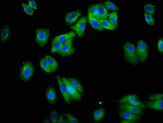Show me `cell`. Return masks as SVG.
I'll use <instances>...</instances> for the list:
<instances>
[{
	"mask_svg": "<svg viewBox=\"0 0 163 123\" xmlns=\"http://www.w3.org/2000/svg\"><path fill=\"white\" fill-rule=\"evenodd\" d=\"M124 57L125 61L130 64L137 65L138 60L134 45L130 42L126 43L123 46Z\"/></svg>",
	"mask_w": 163,
	"mask_h": 123,
	"instance_id": "1",
	"label": "cell"
},
{
	"mask_svg": "<svg viewBox=\"0 0 163 123\" xmlns=\"http://www.w3.org/2000/svg\"><path fill=\"white\" fill-rule=\"evenodd\" d=\"M56 79L58 82L61 94L65 102L67 104L71 103L72 99L69 95L66 85L59 76H56Z\"/></svg>",
	"mask_w": 163,
	"mask_h": 123,
	"instance_id": "8",
	"label": "cell"
},
{
	"mask_svg": "<svg viewBox=\"0 0 163 123\" xmlns=\"http://www.w3.org/2000/svg\"><path fill=\"white\" fill-rule=\"evenodd\" d=\"M88 13H91L96 18L99 20L98 6L97 4H93L90 6L88 9Z\"/></svg>",
	"mask_w": 163,
	"mask_h": 123,
	"instance_id": "23",
	"label": "cell"
},
{
	"mask_svg": "<svg viewBox=\"0 0 163 123\" xmlns=\"http://www.w3.org/2000/svg\"><path fill=\"white\" fill-rule=\"evenodd\" d=\"M145 104L149 108L156 110H163V101H149L145 102Z\"/></svg>",
	"mask_w": 163,
	"mask_h": 123,
	"instance_id": "16",
	"label": "cell"
},
{
	"mask_svg": "<svg viewBox=\"0 0 163 123\" xmlns=\"http://www.w3.org/2000/svg\"><path fill=\"white\" fill-rule=\"evenodd\" d=\"M87 20L86 16H83L75 25L71 27V29L76 32L79 38L83 36L86 27Z\"/></svg>",
	"mask_w": 163,
	"mask_h": 123,
	"instance_id": "6",
	"label": "cell"
},
{
	"mask_svg": "<svg viewBox=\"0 0 163 123\" xmlns=\"http://www.w3.org/2000/svg\"><path fill=\"white\" fill-rule=\"evenodd\" d=\"M138 99L139 97L136 95H129L121 98L119 100L118 102L120 104L128 103L129 102Z\"/></svg>",
	"mask_w": 163,
	"mask_h": 123,
	"instance_id": "20",
	"label": "cell"
},
{
	"mask_svg": "<svg viewBox=\"0 0 163 123\" xmlns=\"http://www.w3.org/2000/svg\"><path fill=\"white\" fill-rule=\"evenodd\" d=\"M148 99L151 101H163V94L161 93L152 94L149 97Z\"/></svg>",
	"mask_w": 163,
	"mask_h": 123,
	"instance_id": "27",
	"label": "cell"
},
{
	"mask_svg": "<svg viewBox=\"0 0 163 123\" xmlns=\"http://www.w3.org/2000/svg\"><path fill=\"white\" fill-rule=\"evenodd\" d=\"M34 68L33 64L27 61L22 66L19 72V76L24 81L29 80L34 74Z\"/></svg>",
	"mask_w": 163,
	"mask_h": 123,
	"instance_id": "3",
	"label": "cell"
},
{
	"mask_svg": "<svg viewBox=\"0 0 163 123\" xmlns=\"http://www.w3.org/2000/svg\"><path fill=\"white\" fill-rule=\"evenodd\" d=\"M120 110L126 111L133 113L141 115L144 113V110L127 103L120 104L118 106Z\"/></svg>",
	"mask_w": 163,
	"mask_h": 123,
	"instance_id": "10",
	"label": "cell"
},
{
	"mask_svg": "<svg viewBox=\"0 0 163 123\" xmlns=\"http://www.w3.org/2000/svg\"><path fill=\"white\" fill-rule=\"evenodd\" d=\"M39 65L41 68L47 73H50L52 72L45 57L40 60Z\"/></svg>",
	"mask_w": 163,
	"mask_h": 123,
	"instance_id": "24",
	"label": "cell"
},
{
	"mask_svg": "<svg viewBox=\"0 0 163 123\" xmlns=\"http://www.w3.org/2000/svg\"><path fill=\"white\" fill-rule=\"evenodd\" d=\"M46 98L47 101L51 104L55 103L57 99V95L54 88L49 87L47 88L46 93Z\"/></svg>",
	"mask_w": 163,
	"mask_h": 123,
	"instance_id": "13",
	"label": "cell"
},
{
	"mask_svg": "<svg viewBox=\"0 0 163 123\" xmlns=\"http://www.w3.org/2000/svg\"><path fill=\"white\" fill-rule=\"evenodd\" d=\"M29 4L32 9L34 10H37V5L35 1L30 0V1H29Z\"/></svg>",
	"mask_w": 163,
	"mask_h": 123,
	"instance_id": "36",
	"label": "cell"
},
{
	"mask_svg": "<svg viewBox=\"0 0 163 123\" xmlns=\"http://www.w3.org/2000/svg\"><path fill=\"white\" fill-rule=\"evenodd\" d=\"M81 14V12L79 10L68 13L65 16V21L67 25L71 26L76 22Z\"/></svg>",
	"mask_w": 163,
	"mask_h": 123,
	"instance_id": "12",
	"label": "cell"
},
{
	"mask_svg": "<svg viewBox=\"0 0 163 123\" xmlns=\"http://www.w3.org/2000/svg\"><path fill=\"white\" fill-rule=\"evenodd\" d=\"M105 110L103 108H100L96 110L93 113V119L95 121L100 120L104 116Z\"/></svg>",
	"mask_w": 163,
	"mask_h": 123,
	"instance_id": "22",
	"label": "cell"
},
{
	"mask_svg": "<svg viewBox=\"0 0 163 123\" xmlns=\"http://www.w3.org/2000/svg\"><path fill=\"white\" fill-rule=\"evenodd\" d=\"M144 10L145 13L152 15H153L155 12L154 6L151 3L145 4L144 7Z\"/></svg>",
	"mask_w": 163,
	"mask_h": 123,
	"instance_id": "25",
	"label": "cell"
},
{
	"mask_svg": "<svg viewBox=\"0 0 163 123\" xmlns=\"http://www.w3.org/2000/svg\"><path fill=\"white\" fill-rule=\"evenodd\" d=\"M104 4L106 7L111 10L115 11L118 10V7L110 1H106L104 2Z\"/></svg>",
	"mask_w": 163,
	"mask_h": 123,
	"instance_id": "30",
	"label": "cell"
},
{
	"mask_svg": "<svg viewBox=\"0 0 163 123\" xmlns=\"http://www.w3.org/2000/svg\"><path fill=\"white\" fill-rule=\"evenodd\" d=\"M149 50V45L144 40H140L138 41L136 48V51L138 61L142 62L147 59Z\"/></svg>",
	"mask_w": 163,
	"mask_h": 123,
	"instance_id": "2",
	"label": "cell"
},
{
	"mask_svg": "<svg viewBox=\"0 0 163 123\" xmlns=\"http://www.w3.org/2000/svg\"><path fill=\"white\" fill-rule=\"evenodd\" d=\"M62 79L66 85L68 93L71 99L76 101H79L81 99V94L69 83L67 78H63Z\"/></svg>",
	"mask_w": 163,
	"mask_h": 123,
	"instance_id": "7",
	"label": "cell"
},
{
	"mask_svg": "<svg viewBox=\"0 0 163 123\" xmlns=\"http://www.w3.org/2000/svg\"><path fill=\"white\" fill-rule=\"evenodd\" d=\"M45 57L52 72H55L58 67V63L56 61L53 57L49 55H46Z\"/></svg>",
	"mask_w": 163,
	"mask_h": 123,
	"instance_id": "19",
	"label": "cell"
},
{
	"mask_svg": "<svg viewBox=\"0 0 163 123\" xmlns=\"http://www.w3.org/2000/svg\"><path fill=\"white\" fill-rule=\"evenodd\" d=\"M63 119V116L62 115H61L59 118L57 123H63L64 121Z\"/></svg>",
	"mask_w": 163,
	"mask_h": 123,
	"instance_id": "37",
	"label": "cell"
},
{
	"mask_svg": "<svg viewBox=\"0 0 163 123\" xmlns=\"http://www.w3.org/2000/svg\"><path fill=\"white\" fill-rule=\"evenodd\" d=\"M87 19L89 23L94 29L100 31H102L103 30V28L102 27L99 20L88 13Z\"/></svg>",
	"mask_w": 163,
	"mask_h": 123,
	"instance_id": "14",
	"label": "cell"
},
{
	"mask_svg": "<svg viewBox=\"0 0 163 123\" xmlns=\"http://www.w3.org/2000/svg\"><path fill=\"white\" fill-rule=\"evenodd\" d=\"M67 79L70 84L77 90L80 94H83V88L77 80L70 78H67Z\"/></svg>",
	"mask_w": 163,
	"mask_h": 123,
	"instance_id": "17",
	"label": "cell"
},
{
	"mask_svg": "<svg viewBox=\"0 0 163 123\" xmlns=\"http://www.w3.org/2000/svg\"><path fill=\"white\" fill-rule=\"evenodd\" d=\"M22 5L24 10L27 14L29 16H32L33 14L34 11L29 5L23 3Z\"/></svg>",
	"mask_w": 163,
	"mask_h": 123,
	"instance_id": "29",
	"label": "cell"
},
{
	"mask_svg": "<svg viewBox=\"0 0 163 123\" xmlns=\"http://www.w3.org/2000/svg\"><path fill=\"white\" fill-rule=\"evenodd\" d=\"M127 104H131L138 108L145 109L146 107L145 104L139 100V99L135 100L132 102H129Z\"/></svg>",
	"mask_w": 163,
	"mask_h": 123,
	"instance_id": "28",
	"label": "cell"
},
{
	"mask_svg": "<svg viewBox=\"0 0 163 123\" xmlns=\"http://www.w3.org/2000/svg\"><path fill=\"white\" fill-rule=\"evenodd\" d=\"M144 15L146 22L150 26L153 25L155 21L152 15L146 13H144Z\"/></svg>",
	"mask_w": 163,
	"mask_h": 123,
	"instance_id": "31",
	"label": "cell"
},
{
	"mask_svg": "<svg viewBox=\"0 0 163 123\" xmlns=\"http://www.w3.org/2000/svg\"><path fill=\"white\" fill-rule=\"evenodd\" d=\"M35 41L40 47H43L48 40L50 29L46 28H38L35 32Z\"/></svg>",
	"mask_w": 163,
	"mask_h": 123,
	"instance_id": "4",
	"label": "cell"
},
{
	"mask_svg": "<svg viewBox=\"0 0 163 123\" xmlns=\"http://www.w3.org/2000/svg\"><path fill=\"white\" fill-rule=\"evenodd\" d=\"M99 13V20L101 19H108V12L107 8L102 3L97 4Z\"/></svg>",
	"mask_w": 163,
	"mask_h": 123,
	"instance_id": "18",
	"label": "cell"
},
{
	"mask_svg": "<svg viewBox=\"0 0 163 123\" xmlns=\"http://www.w3.org/2000/svg\"><path fill=\"white\" fill-rule=\"evenodd\" d=\"M72 38H71L64 43L60 50L57 53L62 57H65L72 55L75 52L73 46Z\"/></svg>",
	"mask_w": 163,
	"mask_h": 123,
	"instance_id": "5",
	"label": "cell"
},
{
	"mask_svg": "<svg viewBox=\"0 0 163 123\" xmlns=\"http://www.w3.org/2000/svg\"><path fill=\"white\" fill-rule=\"evenodd\" d=\"M65 116L67 118L68 121L70 123H79L78 120L74 116L70 113L65 114Z\"/></svg>",
	"mask_w": 163,
	"mask_h": 123,
	"instance_id": "34",
	"label": "cell"
},
{
	"mask_svg": "<svg viewBox=\"0 0 163 123\" xmlns=\"http://www.w3.org/2000/svg\"><path fill=\"white\" fill-rule=\"evenodd\" d=\"M109 21L117 28L118 25V14L116 11H114L110 14Z\"/></svg>",
	"mask_w": 163,
	"mask_h": 123,
	"instance_id": "26",
	"label": "cell"
},
{
	"mask_svg": "<svg viewBox=\"0 0 163 123\" xmlns=\"http://www.w3.org/2000/svg\"><path fill=\"white\" fill-rule=\"evenodd\" d=\"M121 123H134V122L127 120H123L121 121Z\"/></svg>",
	"mask_w": 163,
	"mask_h": 123,
	"instance_id": "38",
	"label": "cell"
},
{
	"mask_svg": "<svg viewBox=\"0 0 163 123\" xmlns=\"http://www.w3.org/2000/svg\"><path fill=\"white\" fill-rule=\"evenodd\" d=\"M102 27L104 29L110 30H115L116 28L113 25L108 19H101L99 20Z\"/></svg>",
	"mask_w": 163,
	"mask_h": 123,
	"instance_id": "21",
	"label": "cell"
},
{
	"mask_svg": "<svg viewBox=\"0 0 163 123\" xmlns=\"http://www.w3.org/2000/svg\"><path fill=\"white\" fill-rule=\"evenodd\" d=\"M10 35L9 25L6 24L1 30V43H4L9 37Z\"/></svg>",
	"mask_w": 163,
	"mask_h": 123,
	"instance_id": "15",
	"label": "cell"
},
{
	"mask_svg": "<svg viewBox=\"0 0 163 123\" xmlns=\"http://www.w3.org/2000/svg\"><path fill=\"white\" fill-rule=\"evenodd\" d=\"M63 43H57L52 45L51 48V51L52 53L58 52L61 49L63 45Z\"/></svg>",
	"mask_w": 163,
	"mask_h": 123,
	"instance_id": "33",
	"label": "cell"
},
{
	"mask_svg": "<svg viewBox=\"0 0 163 123\" xmlns=\"http://www.w3.org/2000/svg\"><path fill=\"white\" fill-rule=\"evenodd\" d=\"M119 116L123 120H128L134 123L139 121L141 118V115L123 110H120Z\"/></svg>",
	"mask_w": 163,
	"mask_h": 123,
	"instance_id": "11",
	"label": "cell"
},
{
	"mask_svg": "<svg viewBox=\"0 0 163 123\" xmlns=\"http://www.w3.org/2000/svg\"><path fill=\"white\" fill-rule=\"evenodd\" d=\"M50 117L52 123H57L59 119L58 112L55 110L52 111L50 113Z\"/></svg>",
	"mask_w": 163,
	"mask_h": 123,
	"instance_id": "32",
	"label": "cell"
},
{
	"mask_svg": "<svg viewBox=\"0 0 163 123\" xmlns=\"http://www.w3.org/2000/svg\"><path fill=\"white\" fill-rule=\"evenodd\" d=\"M76 35L74 31H71L66 34L57 36L52 40L51 45H52L57 43L63 44L69 39L75 37Z\"/></svg>",
	"mask_w": 163,
	"mask_h": 123,
	"instance_id": "9",
	"label": "cell"
},
{
	"mask_svg": "<svg viewBox=\"0 0 163 123\" xmlns=\"http://www.w3.org/2000/svg\"><path fill=\"white\" fill-rule=\"evenodd\" d=\"M45 122H49V121H48V120H45V121H44Z\"/></svg>",
	"mask_w": 163,
	"mask_h": 123,
	"instance_id": "39",
	"label": "cell"
},
{
	"mask_svg": "<svg viewBox=\"0 0 163 123\" xmlns=\"http://www.w3.org/2000/svg\"><path fill=\"white\" fill-rule=\"evenodd\" d=\"M163 40L162 38L160 39L158 42V47L159 51L161 53H163Z\"/></svg>",
	"mask_w": 163,
	"mask_h": 123,
	"instance_id": "35",
	"label": "cell"
}]
</instances>
